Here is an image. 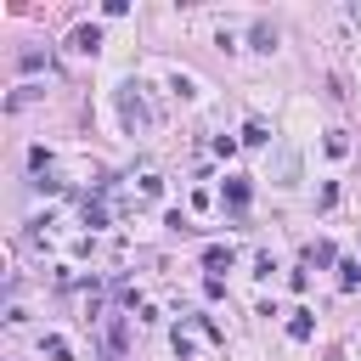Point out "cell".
Returning a JSON list of instances; mask_svg holds the SVG:
<instances>
[{"instance_id":"obj_1","label":"cell","mask_w":361,"mask_h":361,"mask_svg":"<svg viewBox=\"0 0 361 361\" xmlns=\"http://www.w3.org/2000/svg\"><path fill=\"white\" fill-rule=\"evenodd\" d=\"M124 124H147V108H142V96H130V90H124Z\"/></svg>"},{"instance_id":"obj_2","label":"cell","mask_w":361,"mask_h":361,"mask_svg":"<svg viewBox=\"0 0 361 361\" xmlns=\"http://www.w3.org/2000/svg\"><path fill=\"white\" fill-rule=\"evenodd\" d=\"M74 45H79V51H96L102 34H96V28H74Z\"/></svg>"},{"instance_id":"obj_3","label":"cell","mask_w":361,"mask_h":361,"mask_svg":"<svg viewBox=\"0 0 361 361\" xmlns=\"http://www.w3.org/2000/svg\"><path fill=\"white\" fill-rule=\"evenodd\" d=\"M226 198H232V203L243 209V203H249V180H226Z\"/></svg>"},{"instance_id":"obj_4","label":"cell","mask_w":361,"mask_h":361,"mask_svg":"<svg viewBox=\"0 0 361 361\" xmlns=\"http://www.w3.org/2000/svg\"><path fill=\"white\" fill-rule=\"evenodd\" d=\"M254 45H260V51H271V45H277V34H271V23H254Z\"/></svg>"}]
</instances>
